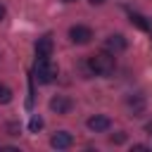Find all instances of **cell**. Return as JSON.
<instances>
[{
    "label": "cell",
    "instance_id": "13",
    "mask_svg": "<svg viewBox=\"0 0 152 152\" xmlns=\"http://www.w3.org/2000/svg\"><path fill=\"white\" fill-rule=\"evenodd\" d=\"M109 140H112V142H116V145H119V142H124V140H126V135H124V133H119V135H112V138H109Z\"/></svg>",
    "mask_w": 152,
    "mask_h": 152
},
{
    "label": "cell",
    "instance_id": "12",
    "mask_svg": "<svg viewBox=\"0 0 152 152\" xmlns=\"http://www.w3.org/2000/svg\"><path fill=\"white\" fill-rule=\"evenodd\" d=\"M28 128H31V131H40V128H43V119H40V116H33L31 124H28Z\"/></svg>",
    "mask_w": 152,
    "mask_h": 152
},
{
    "label": "cell",
    "instance_id": "9",
    "mask_svg": "<svg viewBox=\"0 0 152 152\" xmlns=\"http://www.w3.org/2000/svg\"><path fill=\"white\" fill-rule=\"evenodd\" d=\"M128 19H131V24H135V26H138L140 31H147V28H150V24L145 21V17H142V14H135V12H133V14L128 17Z\"/></svg>",
    "mask_w": 152,
    "mask_h": 152
},
{
    "label": "cell",
    "instance_id": "3",
    "mask_svg": "<svg viewBox=\"0 0 152 152\" xmlns=\"http://www.w3.org/2000/svg\"><path fill=\"white\" fill-rule=\"evenodd\" d=\"M69 38H71V43H76V45H86V43H90L93 31H90L88 26L76 24V26H71V28H69Z\"/></svg>",
    "mask_w": 152,
    "mask_h": 152
},
{
    "label": "cell",
    "instance_id": "15",
    "mask_svg": "<svg viewBox=\"0 0 152 152\" xmlns=\"http://www.w3.org/2000/svg\"><path fill=\"white\" fill-rule=\"evenodd\" d=\"M2 17H5V7L0 5V19H2Z\"/></svg>",
    "mask_w": 152,
    "mask_h": 152
},
{
    "label": "cell",
    "instance_id": "7",
    "mask_svg": "<svg viewBox=\"0 0 152 152\" xmlns=\"http://www.w3.org/2000/svg\"><path fill=\"white\" fill-rule=\"evenodd\" d=\"M104 48H107V52H124L126 50V38L121 33H112L104 40Z\"/></svg>",
    "mask_w": 152,
    "mask_h": 152
},
{
    "label": "cell",
    "instance_id": "10",
    "mask_svg": "<svg viewBox=\"0 0 152 152\" xmlns=\"http://www.w3.org/2000/svg\"><path fill=\"white\" fill-rule=\"evenodd\" d=\"M142 104H145V100H142V95H135V100H133V97L128 100V107L133 109V114H135V116H138V114L142 112Z\"/></svg>",
    "mask_w": 152,
    "mask_h": 152
},
{
    "label": "cell",
    "instance_id": "2",
    "mask_svg": "<svg viewBox=\"0 0 152 152\" xmlns=\"http://www.w3.org/2000/svg\"><path fill=\"white\" fill-rule=\"evenodd\" d=\"M57 76V66L50 62V57H38L33 66V78L38 83H52Z\"/></svg>",
    "mask_w": 152,
    "mask_h": 152
},
{
    "label": "cell",
    "instance_id": "14",
    "mask_svg": "<svg viewBox=\"0 0 152 152\" xmlns=\"http://www.w3.org/2000/svg\"><path fill=\"white\" fill-rule=\"evenodd\" d=\"M88 2H90V5H104L107 0H88Z\"/></svg>",
    "mask_w": 152,
    "mask_h": 152
},
{
    "label": "cell",
    "instance_id": "8",
    "mask_svg": "<svg viewBox=\"0 0 152 152\" xmlns=\"http://www.w3.org/2000/svg\"><path fill=\"white\" fill-rule=\"evenodd\" d=\"M71 142H74V138H71V133H66V131H59V133H55V135L50 138V145H52L55 150H66V147H71Z\"/></svg>",
    "mask_w": 152,
    "mask_h": 152
},
{
    "label": "cell",
    "instance_id": "5",
    "mask_svg": "<svg viewBox=\"0 0 152 152\" xmlns=\"http://www.w3.org/2000/svg\"><path fill=\"white\" fill-rule=\"evenodd\" d=\"M71 107H74V102H71L69 97H64V95H55V97L50 100V109L57 112V114H69Z\"/></svg>",
    "mask_w": 152,
    "mask_h": 152
},
{
    "label": "cell",
    "instance_id": "6",
    "mask_svg": "<svg viewBox=\"0 0 152 152\" xmlns=\"http://www.w3.org/2000/svg\"><path fill=\"white\" fill-rule=\"evenodd\" d=\"M55 50V43H52V36H43L36 40V57H50Z\"/></svg>",
    "mask_w": 152,
    "mask_h": 152
},
{
    "label": "cell",
    "instance_id": "1",
    "mask_svg": "<svg viewBox=\"0 0 152 152\" xmlns=\"http://www.w3.org/2000/svg\"><path fill=\"white\" fill-rule=\"evenodd\" d=\"M114 66H116L114 55H112V52H107V50L95 52V55H90V57H88V69H90L95 76H109V74L114 71Z\"/></svg>",
    "mask_w": 152,
    "mask_h": 152
},
{
    "label": "cell",
    "instance_id": "11",
    "mask_svg": "<svg viewBox=\"0 0 152 152\" xmlns=\"http://www.w3.org/2000/svg\"><path fill=\"white\" fill-rule=\"evenodd\" d=\"M10 100H12V90L5 83H0V104H7Z\"/></svg>",
    "mask_w": 152,
    "mask_h": 152
},
{
    "label": "cell",
    "instance_id": "4",
    "mask_svg": "<svg viewBox=\"0 0 152 152\" xmlns=\"http://www.w3.org/2000/svg\"><path fill=\"white\" fill-rule=\"evenodd\" d=\"M88 128H90V131H95V133L109 131V128H112V119H109V116H104V114H95V116H90V119H88Z\"/></svg>",
    "mask_w": 152,
    "mask_h": 152
},
{
    "label": "cell",
    "instance_id": "17",
    "mask_svg": "<svg viewBox=\"0 0 152 152\" xmlns=\"http://www.w3.org/2000/svg\"><path fill=\"white\" fill-rule=\"evenodd\" d=\"M64 2H76V0H64Z\"/></svg>",
    "mask_w": 152,
    "mask_h": 152
},
{
    "label": "cell",
    "instance_id": "16",
    "mask_svg": "<svg viewBox=\"0 0 152 152\" xmlns=\"http://www.w3.org/2000/svg\"><path fill=\"white\" fill-rule=\"evenodd\" d=\"M147 131H150V133H152V124H147Z\"/></svg>",
    "mask_w": 152,
    "mask_h": 152
}]
</instances>
